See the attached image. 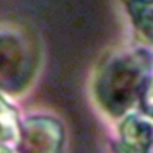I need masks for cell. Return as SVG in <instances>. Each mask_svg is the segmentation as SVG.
<instances>
[{"label": "cell", "instance_id": "7", "mask_svg": "<svg viewBox=\"0 0 153 153\" xmlns=\"http://www.w3.org/2000/svg\"><path fill=\"white\" fill-rule=\"evenodd\" d=\"M143 104H144V110L147 111V114L150 117H153V83L149 84V87L143 96Z\"/></svg>", "mask_w": 153, "mask_h": 153}, {"label": "cell", "instance_id": "6", "mask_svg": "<svg viewBox=\"0 0 153 153\" xmlns=\"http://www.w3.org/2000/svg\"><path fill=\"white\" fill-rule=\"evenodd\" d=\"M129 12L135 24L153 38V0H129Z\"/></svg>", "mask_w": 153, "mask_h": 153}, {"label": "cell", "instance_id": "4", "mask_svg": "<svg viewBox=\"0 0 153 153\" xmlns=\"http://www.w3.org/2000/svg\"><path fill=\"white\" fill-rule=\"evenodd\" d=\"M153 147V126L137 116L126 117L120 126V153H149Z\"/></svg>", "mask_w": 153, "mask_h": 153}, {"label": "cell", "instance_id": "5", "mask_svg": "<svg viewBox=\"0 0 153 153\" xmlns=\"http://www.w3.org/2000/svg\"><path fill=\"white\" fill-rule=\"evenodd\" d=\"M20 125L14 108L0 96V144L18 138Z\"/></svg>", "mask_w": 153, "mask_h": 153}, {"label": "cell", "instance_id": "8", "mask_svg": "<svg viewBox=\"0 0 153 153\" xmlns=\"http://www.w3.org/2000/svg\"><path fill=\"white\" fill-rule=\"evenodd\" d=\"M0 153H14L12 150H9L8 147H5V146H0Z\"/></svg>", "mask_w": 153, "mask_h": 153}, {"label": "cell", "instance_id": "3", "mask_svg": "<svg viewBox=\"0 0 153 153\" xmlns=\"http://www.w3.org/2000/svg\"><path fill=\"white\" fill-rule=\"evenodd\" d=\"M20 153H60L63 128L51 117H32L20 126Z\"/></svg>", "mask_w": 153, "mask_h": 153}, {"label": "cell", "instance_id": "2", "mask_svg": "<svg viewBox=\"0 0 153 153\" xmlns=\"http://www.w3.org/2000/svg\"><path fill=\"white\" fill-rule=\"evenodd\" d=\"M33 75V54L27 42L9 32L0 33V87L21 90Z\"/></svg>", "mask_w": 153, "mask_h": 153}, {"label": "cell", "instance_id": "1", "mask_svg": "<svg viewBox=\"0 0 153 153\" xmlns=\"http://www.w3.org/2000/svg\"><path fill=\"white\" fill-rule=\"evenodd\" d=\"M150 56L143 50L125 51L110 59L99 74L96 95L113 116H122L140 102L149 87Z\"/></svg>", "mask_w": 153, "mask_h": 153}]
</instances>
